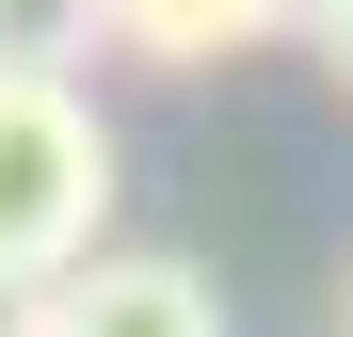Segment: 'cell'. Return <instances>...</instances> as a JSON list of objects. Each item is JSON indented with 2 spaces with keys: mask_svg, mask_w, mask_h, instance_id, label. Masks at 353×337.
<instances>
[{
  "mask_svg": "<svg viewBox=\"0 0 353 337\" xmlns=\"http://www.w3.org/2000/svg\"><path fill=\"white\" fill-rule=\"evenodd\" d=\"M97 241H112V129L81 65H0V273L65 289Z\"/></svg>",
  "mask_w": 353,
  "mask_h": 337,
  "instance_id": "cell-1",
  "label": "cell"
},
{
  "mask_svg": "<svg viewBox=\"0 0 353 337\" xmlns=\"http://www.w3.org/2000/svg\"><path fill=\"white\" fill-rule=\"evenodd\" d=\"M65 337H225V289L193 257H81L65 289H48Z\"/></svg>",
  "mask_w": 353,
  "mask_h": 337,
  "instance_id": "cell-2",
  "label": "cell"
},
{
  "mask_svg": "<svg viewBox=\"0 0 353 337\" xmlns=\"http://www.w3.org/2000/svg\"><path fill=\"white\" fill-rule=\"evenodd\" d=\"M257 32H273V0H97V48L112 65H161V81H209Z\"/></svg>",
  "mask_w": 353,
  "mask_h": 337,
  "instance_id": "cell-3",
  "label": "cell"
},
{
  "mask_svg": "<svg viewBox=\"0 0 353 337\" xmlns=\"http://www.w3.org/2000/svg\"><path fill=\"white\" fill-rule=\"evenodd\" d=\"M0 65H97V0H0Z\"/></svg>",
  "mask_w": 353,
  "mask_h": 337,
  "instance_id": "cell-4",
  "label": "cell"
},
{
  "mask_svg": "<svg viewBox=\"0 0 353 337\" xmlns=\"http://www.w3.org/2000/svg\"><path fill=\"white\" fill-rule=\"evenodd\" d=\"M0 337H65V321H48V289H32V273H0Z\"/></svg>",
  "mask_w": 353,
  "mask_h": 337,
  "instance_id": "cell-5",
  "label": "cell"
},
{
  "mask_svg": "<svg viewBox=\"0 0 353 337\" xmlns=\"http://www.w3.org/2000/svg\"><path fill=\"white\" fill-rule=\"evenodd\" d=\"M305 48H321V81H337V96H353V0H337V17H321V32H305Z\"/></svg>",
  "mask_w": 353,
  "mask_h": 337,
  "instance_id": "cell-6",
  "label": "cell"
},
{
  "mask_svg": "<svg viewBox=\"0 0 353 337\" xmlns=\"http://www.w3.org/2000/svg\"><path fill=\"white\" fill-rule=\"evenodd\" d=\"M321 17H337V0H273V32H321Z\"/></svg>",
  "mask_w": 353,
  "mask_h": 337,
  "instance_id": "cell-7",
  "label": "cell"
}]
</instances>
